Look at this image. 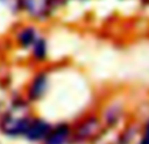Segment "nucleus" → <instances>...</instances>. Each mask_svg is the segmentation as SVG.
Instances as JSON below:
<instances>
[]
</instances>
